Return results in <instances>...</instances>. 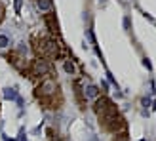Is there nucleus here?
<instances>
[{
	"label": "nucleus",
	"mask_w": 156,
	"mask_h": 141,
	"mask_svg": "<svg viewBox=\"0 0 156 141\" xmlns=\"http://www.w3.org/2000/svg\"><path fill=\"white\" fill-rule=\"evenodd\" d=\"M36 8L46 13V12H50L53 8V2H51V0H36Z\"/></svg>",
	"instance_id": "6e6552de"
},
{
	"label": "nucleus",
	"mask_w": 156,
	"mask_h": 141,
	"mask_svg": "<svg viewBox=\"0 0 156 141\" xmlns=\"http://www.w3.org/2000/svg\"><path fill=\"white\" fill-rule=\"evenodd\" d=\"M112 141H129V137H128L126 132H120V134H116V136H114Z\"/></svg>",
	"instance_id": "f8f14e48"
},
{
	"label": "nucleus",
	"mask_w": 156,
	"mask_h": 141,
	"mask_svg": "<svg viewBox=\"0 0 156 141\" xmlns=\"http://www.w3.org/2000/svg\"><path fill=\"white\" fill-rule=\"evenodd\" d=\"M63 69H65V73H69V74H74V73H76V67H74L73 61H65Z\"/></svg>",
	"instance_id": "9b49d317"
},
{
	"label": "nucleus",
	"mask_w": 156,
	"mask_h": 141,
	"mask_svg": "<svg viewBox=\"0 0 156 141\" xmlns=\"http://www.w3.org/2000/svg\"><path fill=\"white\" fill-rule=\"evenodd\" d=\"M124 128H126V122H124L122 116H118L116 120H112V122L107 126V130H108V132H120V130L124 132Z\"/></svg>",
	"instance_id": "0eeeda50"
},
{
	"label": "nucleus",
	"mask_w": 156,
	"mask_h": 141,
	"mask_svg": "<svg viewBox=\"0 0 156 141\" xmlns=\"http://www.w3.org/2000/svg\"><path fill=\"white\" fill-rule=\"evenodd\" d=\"M141 141H147V139H141Z\"/></svg>",
	"instance_id": "4be33fe9"
},
{
	"label": "nucleus",
	"mask_w": 156,
	"mask_h": 141,
	"mask_svg": "<svg viewBox=\"0 0 156 141\" xmlns=\"http://www.w3.org/2000/svg\"><path fill=\"white\" fill-rule=\"evenodd\" d=\"M84 96H86V99H97L99 97V88L95 84H88L84 88Z\"/></svg>",
	"instance_id": "423d86ee"
},
{
	"label": "nucleus",
	"mask_w": 156,
	"mask_h": 141,
	"mask_svg": "<svg viewBox=\"0 0 156 141\" xmlns=\"http://www.w3.org/2000/svg\"><path fill=\"white\" fill-rule=\"evenodd\" d=\"M8 44H10V38L4 36V34H0V48H6Z\"/></svg>",
	"instance_id": "ddd939ff"
},
{
	"label": "nucleus",
	"mask_w": 156,
	"mask_h": 141,
	"mask_svg": "<svg viewBox=\"0 0 156 141\" xmlns=\"http://www.w3.org/2000/svg\"><path fill=\"white\" fill-rule=\"evenodd\" d=\"M149 105H151V99L145 97V99H143V107H149Z\"/></svg>",
	"instance_id": "6ab92c4d"
},
{
	"label": "nucleus",
	"mask_w": 156,
	"mask_h": 141,
	"mask_svg": "<svg viewBox=\"0 0 156 141\" xmlns=\"http://www.w3.org/2000/svg\"><path fill=\"white\" fill-rule=\"evenodd\" d=\"M2 19H4V6L0 2V23H2Z\"/></svg>",
	"instance_id": "2eb2a0df"
},
{
	"label": "nucleus",
	"mask_w": 156,
	"mask_h": 141,
	"mask_svg": "<svg viewBox=\"0 0 156 141\" xmlns=\"http://www.w3.org/2000/svg\"><path fill=\"white\" fill-rule=\"evenodd\" d=\"M55 92H57L55 80H51V78H44V80L40 82V86L36 88V96L38 97H51V96H55Z\"/></svg>",
	"instance_id": "f257e3e1"
},
{
	"label": "nucleus",
	"mask_w": 156,
	"mask_h": 141,
	"mask_svg": "<svg viewBox=\"0 0 156 141\" xmlns=\"http://www.w3.org/2000/svg\"><path fill=\"white\" fill-rule=\"evenodd\" d=\"M46 25H48L50 27V31H51V33H59V27H57V21L55 19H53V15H46Z\"/></svg>",
	"instance_id": "9d476101"
},
{
	"label": "nucleus",
	"mask_w": 156,
	"mask_h": 141,
	"mask_svg": "<svg viewBox=\"0 0 156 141\" xmlns=\"http://www.w3.org/2000/svg\"><path fill=\"white\" fill-rule=\"evenodd\" d=\"M19 141H25V139H23V137H21V139H19Z\"/></svg>",
	"instance_id": "412c9836"
},
{
	"label": "nucleus",
	"mask_w": 156,
	"mask_h": 141,
	"mask_svg": "<svg viewBox=\"0 0 156 141\" xmlns=\"http://www.w3.org/2000/svg\"><path fill=\"white\" fill-rule=\"evenodd\" d=\"M118 116H120V114H118V111H116V107L112 105V107H108L105 113H101V114H99V118H101V124H103V126L107 128L108 124H111L112 120H116Z\"/></svg>",
	"instance_id": "20e7f679"
},
{
	"label": "nucleus",
	"mask_w": 156,
	"mask_h": 141,
	"mask_svg": "<svg viewBox=\"0 0 156 141\" xmlns=\"http://www.w3.org/2000/svg\"><path fill=\"white\" fill-rule=\"evenodd\" d=\"M124 29L129 31L131 29V23H129V17H124Z\"/></svg>",
	"instance_id": "4468645a"
},
{
	"label": "nucleus",
	"mask_w": 156,
	"mask_h": 141,
	"mask_svg": "<svg viewBox=\"0 0 156 141\" xmlns=\"http://www.w3.org/2000/svg\"><path fill=\"white\" fill-rule=\"evenodd\" d=\"M8 61L17 69V70H21V73H25V70L29 69V65H27V59L21 56V53H17V52H12V53H8Z\"/></svg>",
	"instance_id": "7ed1b4c3"
},
{
	"label": "nucleus",
	"mask_w": 156,
	"mask_h": 141,
	"mask_svg": "<svg viewBox=\"0 0 156 141\" xmlns=\"http://www.w3.org/2000/svg\"><path fill=\"white\" fill-rule=\"evenodd\" d=\"M30 74L46 78V76L50 74V65H48V61H46V59H40V57H36V59L33 61V65H30Z\"/></svg>",
	"instance_id": "f03ea898"
},
{
	"label": "nucleus",
	"mask_w": 156,
	"mask_h": 141,
	"mask_svg": "<svg viewBox=\"0 0 156 141\" xmlns=\"http://www.w3.org/2000/svg\"><path fill=\"white\" fill-rule=\"evenodd\" d=\"M19 10H21V0H15V12L19 13Z\"/></svg>",
	"instance_id": "f3484780"
},
{
	"label": "nucleus",
	"mask_w": 156,
	"mask_h": 141,
	"mask_svg": "<svg viewBox=\"0 0 156 141\" xmlns=\"http://www.w3.org/2000/svg\"><path fill=\"white\" fill-rule=\"evenodd\" d=\"M152 109H154V111H156V99H154V103H152Z\"/></svg>",
	"instance_id": "aec40b11"
},
{
	"label": "nucleus",
	"mask_w": 156,
	"mask_h": 141,
	"mask_svg": "<svg viewBox=\"0 0 156 141\" xmlns=\"http://www.w3.org/2000/svg\"><path fill=\"white\" fill-rule=\"evenodd\" d=\"M108 107H112L111 99L103 96V97H97V99H95V105H93V111H95L97 114H101V113H105Z\"/></svg>",
	"instance_id": "39448f33"
},
{
	"label": "nucleus",
	"mask_w": 156,
	"mask_h": 141,
	"mask_svg": "<svg viewBox=\"0 0 156 141\" xmlns=\"http://www.w3.org/2000/svg\"><path fill=\"white\" fill-rule=\"evenodd\" d=\"M2 96H4V99H8V101H13V99H17L19 96H17V90L15 88H4V92H2Z\"/></svg>",
	"instance_id": "1a4fd4ad"
},
{
	"label": "nucleus",
	"mask_w": 156,
	"mask_h": 141,
	"mask_svg": "<svg viewBox=\"0 0 156 141\" xmlns=\"http://www.w3.org/2000/svg\"><path fill=\"white\" fill-rule=\"evenodd\" d=\"M107 78H108V82H111V84H116V80L112 78V74H111V73H107Z\"/></svg>",
	"instance_id": "a211bd4d"
},
{
	"label": "nucleus",
	"mask_w": 156,
	"mask_h": 141,
	"mask_svg": "<svg viewBox=\"0 0 156 141\" xmlns=\"http://www.w3.org/2000/svg\"><path fill=\"white\" fill-rule=\"evenodd\" d=\"M143 65H145L147 69H152V65H151V61H149V59H147V57L143 59Z\"/></svg>",
	"instance_id": "dca6fc26"
}]
</instances>
